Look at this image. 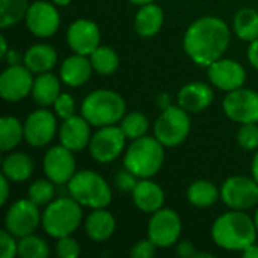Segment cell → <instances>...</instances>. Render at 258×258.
I'll list each match as a JSON object with an SVG mask.
<instances>
[{
  "instance_id": "cell-1",
  "label": "cell",
  "mask_w": 258,
  "mask_h": 258,
  "mask_svg": "<svg viewBox=\"0 0 258 258\" xmlns=\"http://www.w3.org/2000/svg\"><path fill=\"white\" fill-rule=\"evenodd\" d=\"M231 42L228 24L213 15L195 20L186 30L183 48L200 67H209L221 59Z\"/></svg>"
},
{
  "instance_id": "cell-2",
  "label": "cell",
  "mask_w": 258,
  "mask_h": 258,
  "mask_svg": "<svg viewBox=\"0 0 258 258\" xmlns=\"http://www.w3.org/2000/svg\"><path fill=\"white\" fill-rule=\"evenodd\" d=\"M254 219L243 210H231L221 215L212 227L213 242L225 251L242 252L257 240Z\"/></svg>"
},
{
  "instance_id": "cell-3",
  "label": "cell",
  "mask_w": 258,
  "mask_h": 258,
  "mask_svg": "<svg viewBox=\"0 0 258 258\" xmlns=\"http://www.w3.org/2000/svg\"><path fill=\"white\" fill-rule=\"evenodd\" d=\"M82 116L94 127L113 125L125 115V101L112 89H97L85 97L80 106Z\"/></svg>"
},
{
  "instance_id": "cell-4",
  "label": "cell",
  "mask_w": 258,
  "mask_h": 258,
  "mask_svg": "<svg viewBox=\"0 0 258 258\" xmlns=\"http://www.w3.org/2000/svg\"><path fill=\"white\" fill-rule=\"evenodd\" d=\"M165 147L156 136H142L132 141L124 154V168L138 178L154 177L165 162Z\"/></svg>"
},
{
  "instance_id": "cell-5",
  "label": "cell",
  "mask_w": 258,
  "mask_h": 258,
  "mask_svg": "<svg viewBox=\"0 0 258 258\" xmlns=\"http://www.w3.org/2000/svg\"><path fill=\"white\" fill-rule=\"evenodd\" d=\"M82 207L83 206L73 197H60L53 200L42 212L41 225L44 231L53 239L71 236L82 224Z\"/></svg>"
},
{
  "instance_id": "cell-6",
  "label": "cell",
  "mask_w": 258,
  "mask_h": 258,
  "mask_svg": "<svg viewBox=\"0 0 258 258\" xmlns=\"http://www.w3.org/2000/svg\"><path fill=\"white\" fill-rule=\"evenodd\" d=\"M70 197L83 207L106 209L112 203V189L107 181L94 171H80L67 184Z\"/></svg>"
},
{
  "instance_id": "cell-7",
  "label": "cell",
  "mask_w": 258,
  "mask_h": 258,
  "mask_svg": "<svg viewBox=\"0 0 258 258\" xmlns=\"http://www.w3.org/2000/svg\"><path fill=\"white\" fill-rule=\"evenodd\" d=\"M190 116L189 112L184 110L181 106H169L168 109L162 110L159 118L154 122V136L163 147L172 148L178 147L186 141L190 133Z\"/></svg>"
},
{
  "instance_id": "cell-8",
  "label": "cell",
  "mask_w": 258,
  "mask_h": 258,
  "mask_svg": "<svg viewBox=\"0 0 258 258\" xmlns=\"http://www.w3.org/2000/svg\"><path fill=\"white\" fill-rule=\"evenodd\" d=\"M125 139L127 138L121 130V127H116L115 124L98 127V130L91 136L88 145L89 154L95 162L101 165L110 163L116 160L124 151Z\"/></svg>"
},
{
  "instance_id": "cell-9",
  "label": "cell",
  "mask_w": 258,
  "mask_h": 258,
  "mask_svg": "<svg viewBox=\"0 0 258 258\" xmlns=\"http://www.w3.org/2000/svg\"><path fill=\"white\" fill-rule=\"evenodd\" d=\"M221 200L231 210H249L258 204V183L254 177H230L221 187Z\"/></svg>"
},
{
  "instance_id": "cell-10",
  "label": "cell",
  "mask_w": 258,
  "mask_h": 258,
  "mask_svg": "<svg viewBox=\"0 0 258 258\" xmlns=\"http://www.w3.org/2000/svg\"><path fill=\"white\" fill-rule=\"evenodd\" d=\"M39 206L33 201L18 200L15 201L5 215V228L14 234L17 239L33 234L41 224L42 213H39Z\"/></svg>"
},
{
  "instance_id": "cell-11",
  "label": "cell",
  "mask_w": 258,
  "mask_h": 258,
  "mask_svg": "<svg viewBox=\"0 0 258 258\" xmlns=\"http://www.w3.org/2000/svg\"><path fill=\"white\" fill-rule=\"evenodd\" d=\"M183 225L180 215L172 209H160L148 222V239L157 248H169L180 239Z\"/></svg>"
},
{
  "instance_id": "cell-12",
  "label": "cell",
  "mask_w": 258,
  "mask_h": 258,
  "mask_svg": "<svg viewBox=\"0 0 258 258\" xmlns=\"http://www.w3.org/2000/svg\"><path fill=\"white\" fill-rule=\"evenodd\" d=\"M224 113L234 122H258V92L243 86L227 92L222 101Z\"/></svg>"
},
{
  "instance_id": "cell-13",
  "label": "cell",
  "mask_w": 258,
  "mask_h": 258,
  "mask_svg": "<svg viewBox=\"0 0 258 258\" xmlns=\"http://www.w3.org/2000/svg\"><path fill=\"white\" fill-rule=\"evenodd\" d=\"M24 21L32 35L38 38H50L60 26V15L54 3L36 0L29 5Z\"/></svg>"
},
{
  "instance_id": "cell-14",
  "label": "cell",
  "mask_w": 258,
  "mask_h": 258,
  "mask_svg": "<svg viewBox=\"0 0 258 258\" xmlns=\"http://www.w3.org/2000/svg\"><path fill=\"white\" fill-rule=\"evenodd\" d=\"M57 115L42 107L39 110H33L24 121V139L29 145L42 148L47 147L56 132H57Z\"/></svg>"
},
{
  "instance_id": "cell-15",
  "label": "cell",
  "mask_w": 258,
  "mask_h": 258,
  "mask_svg": "<svg viewBox=\"0 0 258 258\" xmlns=\"http://www.w3.org/2000/svg\"><path fill=\"white\" fill-rule=\"evenodd\" d=\"M33 73L26 65H8L0 76V95L5 101L17 103L32 94Z\"/></svg>"
},
{
  "instance_id": "cell-16",
  "label": "cell",
  "mask_w": 258,
  "mask_h": 258,
  "mask_svg": "<svg viewBox=\"0 0 258 258\" xmlns=\"http://www.w3.org/2000/svg\"><path fill=\"white\" fill-rule=\"evenodd\" d=\"M42 169L45 177L54 184H68V181L76 174V159L73 151L63 147L62 144L51 147L44 156Z\"/></svg>"
},
{
  "instance_id": "cell-17",
  "label": "cell",
  "mask_w": 258,
  "mask_h": 258,
  "mask_svg": "<svg viewBox=\"0 0 258 258\" xmlns=\"http://www.w3.org/2000/svg\"><path fill=\"white\" fill-rule=\"evenodd\" d=\"M100 27L97 26V23L86 18L76 20L70 24L67 30L68 47L77 54L89 56L95 48L100 47Z\"/></svg>"
},
{
  "instance_id": "cell-18",
  "label": "cell",
  "mask_w": 258,
  "mask_h": 258,
  "mask_svg": "<svg viewBox=\"0 0 258 258\" xmlns=\"http://www.w3.org/2000/svg\"><path fill=\"white\" fill-rule=\"evenodd\" d=\"M207 74L212 85L224 92L239 89L246 82L245 68L233 59H218L207 67Z\"/></svg>"
},
{
  "instance_id": "cell-19",
  "label": "cell",
  "mask_w": 258,
  "mask_h": 258,
  "mask_svg": "<svg viewBox=\"0 0 258 258\" xmlns=\"http://www.w3.org/2000/svg\"><path fill=\"white\" fill-rule=\"evenodd\" d=\"M59 141L73 153L85 150L91 141V124L82 115L63 119L59 130Z\"/></svg>"
},
{
  "instance_id": "cell-20",
  "label": "cell",
  "mask_w": 258,
  "mask_h": 258,
  "mask_svg": "<svg viewBox=\"0 0 258 258\" xmlns=\"http://www.w3.org/2000/svg\"><path fill=\"white\" fill-rule=\"evenodd\" d=\"M215 100L212 86L203 82H192L184 85L177 94V103L189 113L206 110Z\"/></svg>"
},
{
  "instance_id": "cell-21",
  "label": "cell",
  "mask_w": 258,
  "mask_h": 258,
  "mask_svg": "<svg viewBox=\"0 0 258 258\" xmlns=\"http://www.w3.org/2000/svg\"><path fill=\"white\" fill-rule=\"evenodd\" d=\"M135 206L144 213H156L165 204V192L163 189L151 181L150 178H139L135 190L132 192Z\"/></svg>"
},
{
  "instance_id": "cell-22",
  "label": "cell",
  "mask_w": 258,
  "mask_h": 258,
  "mask_svg": "<svg viewBox=\"0 0 258 258\" xmlns=\"http://www.w3.org/2000/svg\"><path fill=\"white\" fill-rule=\"evenodd\" d=\"M92 63L88 56L74 53L68 56L60 65V80L71 88L85 85L92 76Z\"/></svg>"
},
{
  "instance_id": "cell-23",
  "label": "cell",
  "mask_w": 258,
  "mask_h": 258,
  "mask_svg": "<svg viewBox=\"0 0 258 258\" xmlns=\"http://www.w3.org/2000/svg\"><path fill=\"white\" fill-rule=\"evenodd\" d=\"M116 221L106 209H92L85 219L86 236L94 242H106L115 233Z\"/></svg>"
},
{
  "instance_id": "cell-24",
  "label": "cell",
  "mask_w": 258,
  "mask_h": 258,
  "mask_svg": "<svg viewBox=\"0 0 258 258\" xmlns=\"http://www.w3.org/2000/svg\"><path fill=\"white\" fill-rule=\"evenodd\" d=\"M163 21H165L163 9L153 2L139 8L135 17V30L142 38H151L160 32Z\"/></svg>"
},
{
  "instance_id": "cell-25",
  "label": "cell",
  "mask_w": 258,
  "mask_h": 258,
  "mask_svg": "<svg viewBox=\"0 0 258 258\" xmlns=\"http://www.w3.org/2000/svg\"><path fill=\"white\" fill-rule=\"evenodd\" d=\"M57 62V53L56 50L44 42L33 44L29 47L24 53V65L33 73V74H42L48 73L54 68Z\"/></svg>"
},
{
  "instance_id": "cell-26",
  "label": "cell",
  "mask_w": 258,
  "mask_h": 258,
  "mask_svg": "<svg viewBox=\"0 0 258 258\" xmlns=\"http://www.w3.org/2000/svg\"><path fill=\"white\" fill-rule=\"evenodd\" d=\"M59 95H60L59 77H56L50 71L36 76L33 82V88H32V97L38 106L41 107L53 106Z\"/></svg>"
},
{
  "instance_id": "cell-27",
  "label": "cell",
  "mask_w": 258,
  "mask_h": 258,
  "mask_svg": "<svg viewBox=\"0 0 258 258\" xmlns=\"http://www.w3.org/2000/svg\"><path fill=\"white\" fill-rule=\"evenodd\" d=\"M35 171V163L26 153H11L5 157L2 165V174L6 175L14 183L26 181L32 177Z\"/></svg>"
},
{
  "instance_id": "cell-28",
  "label": "cell",
  "mask_w": 258,
  "mask_h": 258,
  "mask_svg": "<svg viewBox=\"0 0 258 258\" xmlns=\"http://www.w3.org/2000/svg\"><path fill=\"white\" fill-rule=\"evenodd\" d=\"M218 198H221V190L209 180H197L187 189V201L200 209L213 206Z\"/></svg>"
},
{
  "instance_id": "cell-29",
  "label": "cell",
  "mask_w": 258,
  "mask_h": 258,
  "mask_svg": "<svg viewBox=\"0 0 258 258\" xmlns=\"http://www.w3.org/2000/svg\"><path fill=\"white\" fill-rule=\"evenodd\" d=\"M233 29L239 39L252 42L258 38V12L251 8H242L233 18Z\"/></svg>"
},
{
  "instance_id": "cell-30",
  "label": "cell",
  "mask_w": 258,
  "mask_h": 258,
  "mask_svg": "<svg viewBox=\"0 0 258 258\" xmlns=\"http://www.w3.org/2000/svg\"><path fill=\"white\" fill-rule=\"evenodd\" d=\"M24 139V125L15 116L5 115L0 119V150L8 153Z\"/></svg>"
},
{
  "instance_id": "cell-31",
  "label": "cell",
  "mask_w": 258,
  "mask_h": 258,
  "mask_svg": "<svg viewBox=\"0 0 258 258\" xmlns=\"http://www.w3.org/2000/svg\"><path fill=\"white\" fill-rule=\"evenodd\" d=\"M92 68L95 73L101 76H110L113 74L119 67V56L118 53L106 45H100L89 54Z\"/></svg>"
},
{
  "instance_id": "cell-32",
  "label": "cell",
  "mask_w": 258,
  "mask_h": 258,
  "mask_svg": "<svg viewBox=\"0 0 258 258\" xmlns=\"http://www.w3.org/2000/svg\"><path fill=\"white\" fill-rule=\"evenodd\" d=\"M29 5L27 0H0V27L8 29L23 21Z\"/></svg>"
},
{
  "instance_id": "cell-33",
  "label": "cell",
  "mask_w": 258,
  "mask_h": 258,
  "mask_svg": "<svg viewBox=\"0 0 258 258\" xmlns=\"http://www.w3.org/2000/svg\"><path fill=\"white\" fill-rule=\"evenodd\" d=\"M119 127L124 132L127 139L135 141V139H139L147 135V132L150 128V122L142 112L133 110V112H128L124 115Z\"/></svg>"
},
{
  "instance_id": "cell-34",
  "label": "cell",
  "mask_w": 258,
  "mask_h": 258,
  "mask_svg": "<svg viewBox=\"0 0 258 258\" xmlns=\"http://www.w3.org/2000/svg\"><path fill=\"white\" fill-rule=\"evenodd\" d=\"M50 248L47 242L35 234L21 237L18 242V257L21 258H47Z\"/></svg>"
},
{
  "instance_id": "cell-35",
  "label": "cell",
  "mask_w": 258,
  "mask_h": 258,
  "mask_svg": "<svg viewBox=\"0 0 258 258\" xmlns=\"http://www.w3.org/2000/svg\"><path fill=\"white\" fill-rule=\"evenodd\" d=\"M56 195V189H54V183L51 180H36L35 183L30 184L29 192H27V198L30 201H33L36 206H47L54 200Z\"/></svg>"
},
{
  "instance_id": "cell-36",
  "label": "cell",
  "mask_w": 258,
  "mask_h": 258,
  "mask_svg": "<svg viewBox=\"0 0 258 258\" xmlns=\"http://www.w3.org/2000/svg\"><path fill=\"white\" fill-rule=\"evenodd\" d=\"M237 144L245 151H255L258 150V125L257 122L240 124L237 135Z\"/></svg>"
},
{
  "instance_id": "cell-37",
  "label": "cell",
  "mask_w": 258,
  "mask_h": 258,
  "mask_svg": "<svg viewBox=\"0 0 258 258\" xmlns=\"http://www.w3.org/2000/svg\"><path fill=\"white\" fill-rule=\"evenodd\" d=\"M53 107H54V113L62 119H68L76 115V103L73 95H70L68 92H60Z\"/></svg>"
},
{
  "instance_id": "cell-38",
  "label": "cell",
  "mask_w": 258,
  "mask_h": 258,
  "mask_svg": "<svg viewBox=\"0 0 258 258\" xmlns=\"http://www.w3.org/2000/svg\"><path fill=\"white\" fill-rule=\"evenodd\" d=\"M54 252L59 258H77L80 255V245L71 236L57 239Z\"/></svg>"
},
{
  "instance_id": "cell-39",
  "label": "cell",
  "mask_w": 258,
  "mask_h": 258,
  "mask_svg": "<svg viewBox=\"0 0 258 258\" xmlns=\"http://www.w3.org/2000/svg\"><path fill=\"white\" fill-rule=\"evenodd\" d=\"M18 255V242L15 236L11 234L6 228L0 231V257L14 258Z\"/></svg>"
},
{
  "instance_id": "cell-40",
  "label": "cell",
  "mask_w": 258,
  "mask_h": 258,
  "mask_svg": "<svg viewBox=\"0 0 258 258\" xmlns=\"http://www.w3.org/2000/svg\"><path fill=\"white\" fill-rule=\"evenodd\" d=\"M138 177L135 174H132L128 169H124V171H119L115 178H113V184L115 187L122 192V194H132L138 184Z\"/></svg>"
},
{
  "instance_id": "cell-41",
  "label": "cell",
  "mask_w": 258,
  "mask_h": 258,
  "mask_svg": "<svg viewBox=\"0 0 258 258\" xmlns=\"http://www.w3.org/2000/svg\"><path fill=\"white\" fill-rule=\"evenodd\" d=\"M157 246L150 240H139L136 245H133V248L130 249V257L135 258H151L154 257Z\"/></svg>"
},
{
  "instance_id": "cell-42",
  "label": "cell",
  "mask_w": 258,
  "mask_h": 258,
  "mask_svg": "<svg viewBox=\"0 0 258 258\" xmlns=\"http://www.w3.org/2000/svg\"><path fill=\"white\" fill-rule=\"evenodd\" d=\"M177 255L181 258H194L197 257V248L192 242L189 240H181L177 242V249H175Z\"/></svg>"
},
{
  "instance_id": "cell-43",
  "label": "cell",
  "mask_w": 258,
  "mask_h": 258,
  "mask_svg": "<svg viewBox=\"0 0 258 258\" xmlns=\"http://www.w3.org/2000/svg\"><path fill=\"white\" fill-rule=\"evenodd\" d=\"M3 60L8 65H20L21 62H24V54H21V51H18L15 48H9L8 53L3 56Z\"/></svg>"
},
{
  "instance_id": "cell-44",
  "label": "cell",
  "mask_w": 258,
  "mask_h": 258,
  "mask_svg": "<svg viewBox=\"0 0 258 258\" xmlns=\"http://www.w3.org/2000/svg\"><path fill=\"white\" fill-rule=\"evenodd\" d=\"M9 178L6 175L2 174L0 177V189H2V195H0V206H5L8 198H9V192H11V186H9Z\"/></svg>"
},
{
  "instance_id": "cell-45",
  "label": "cell",
  "mask_w": 258,
  "mask_h": 258,
  "mask_svg": "<svg viewBox=\"0 0 258 258\" xmlns=\"http://www.w3.org/2000/svg\"><path fill=\"white\" fill-rule=\"evenodd\" d=\"M248 60L249 63L258 70V38L255 41L249 42V47H248Z\"/></svg>"
},
{
  "instance_id": "cell-46",
  "label": "cell",
  "mask_w": 258,
  "mask_h": 258,
  "mask_svg": "<svg viewBox=\"0 0 258 258\" xmlns=\"http://www.w3.org/2000/svg\"><path fill=\"white\" fill-rule=\"evenodd\" d=\"M156 106H157L159 109H162V110L168 109V107L171 106V97H169V94H166V92L159 94V95L156 97Z\"/></svg>"
},
{
  "instance_id": "cell-47",
  "label": "cell",
  "mask_w": 258,
  "mask_h": 258,
  "mask_svg": "<svg viewBox=\"0 0 258 258\" xmlns=\"http://www.w3.org/2000/svg\"><path fill=\"white\" fill-rule=\"evenodd\" d=\"M242 255L245 258H258V246L255 243H252L245 251H242Z\"/></svg>"
},
{
  "instance_id": "cell-48",
  "label": "cell",
  "mask_w": 258,
  "mask_h": 258,
  "mask_svg": "<svg viewBox=\"0 0 258 258\" xmlns=\"http://www.w3.org/2000/svg\"><path fill=\"white\" fill-rule=\"evenodd\" d=\"M251 172H252V177L254 180L258 183V150L252 159V165H251Z\"/></svg>"
},
{
  "instance_id": "cell-49",
  "label": "cell",
  "mask_w": 258,
  "mask_h": 258,
  "mask_svg": "<svg viewBox=\"0 0 258 258\" xmlns=\"http://www.w3.org/2000/svg\"><path fill=\"white\" fill-rule=\"evenodd\" d=\"M0 44H2V51H0V59H3V56L8 53V42H6V38L5 36H0Z\"/></svg>"
},
{
  "instance_id": "cell-50",
  "label": "cell",
  "mask_w": 258,
  "mask_h": 258,
  "mask_svg": "<svg viewBox=\"0 0 258 258\" xmlns=\"http://www.w3.org/2000/svg\"><path fill=\"white\" fill-rule=\"evenodd\" d=\"M130 3L133 5H139V6H144V5H148V3H153L154 0H128Z\"/></svg>"
},
{
  "instance_id": "cell-51",
  "label": "cell",
  "mask_w": 258,
  "mask_h": 258,
  "mask_svg": "<svg viewBox=\"0 0 258 258\" xmlns=\"http://www.w3.org/2000/svg\"><path fill=\"white\" fill-rule=\"evenodd\" d=\"M53 3L56 5V6H67V5H70L71 3V0H53Z\"/></svg>"
},
{
  "instance_id": "cell-52",
  "label": "cell",
  "mask_w": 258,
  "mask_h": 258,
  "mask_svg": "<svg viewBox=\"0 0 258 258\" xmlns=\"http://www.w3.org/2000/svg\"><path fill=\"white\" fill-rule=\"evenodd\" d=\"M254 222H255V227H257V231H258V209L255 210V215H254Z\"/></svg>"
}]
</instances>
